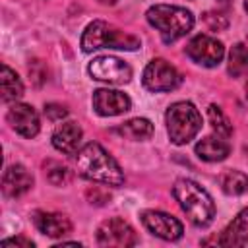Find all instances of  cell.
I'll return each instance as SVG.
<instances>
[{
	"label": "cell",
	"instance_id": "cell-26",
	"mask_svg": "<svg viewBox=\"0 0 248 248\" xmlns=\"http://www.w3.org/2000/svg\"><path fill=\"white\" fill-rule=\"evenodd\" d=\"M2 246H23V248H33V240L29 238H23V236H16V238H6L0 242Z\"/></svg>",
	"mask_w": 248,
	"mask_h": 248
},
{
	"label": "cell",
	"instance_id": "cell-22",
	"mask_svg": "<svg viewBox=\"0 0 248 248\" xmlns=\"http://www.w3.org/2000/svg\"><path fill=\"white\" fill-rule=\"evenodd\" d=\"M207 118H209L211 128L217 132V136L231 138V134H232V124H231V120L227 118V114H225L217 105H209V107H207Z\"/></svg>",
	"mask_w": 248,
	"mask_h": 248
},
{
	"label": "cell",
	"instance_id": "cell-18",
	"mask_svg": "<svg viewBox=\"0 0 248 248\" xmlns=\"http://www.w3.org/2000/svg\"><path fill=\"white\" fill-rule=\"evenodd\" d=\"M0 89H2V101L12 103L17 101L23 95V83L19 76L6 64H2V74H0Z\"/></svg>",
	"mask_w": 248,
	"mask_h": 248
},
{
	"label": "cell",
	"instance_id": "cell-27",
	"mask_svg": "<svg viewBox=\"0 0 248 248\" xmlns=\"http://www.w3.org/2000/svg\"><path fill=\"white\" fill-rule=\"evenodd\" d=\"M99 2H101V4H105V6H114L118 0H99Z\"/></svg>",
	"mask_w": 248,
	"mask_h": 248
},
{
	"label": "cell",
	"instance_id": "cell-11",
	"mask_svg": "<svg viewBox=\"0 0 248 248\" xmlns=\"http://www.w3.org/2000/svg\"><path fill=\"white\" fill-rule=\"evenodd\" d=\"M10 126L23 138H35L39 134L41 122H39V114L31 105L25 103H14L6 114Z\"/></svg>",
	"mask_w": 248,
	"mask_h": 248
},
{
	"label": "cell",
	"instance_id": "cell-13",
	"mask_svg": "<svg viewBox=\"0 0 248 248\" xmlns=\"http://www.w3.org/2000/svg\"><path fill=\"white\" fill-rule=\"evenodd\" d=\"M33 186V174L23 165H12L4 170L2 192L8 198H19Z\"/></svg>",
	"mask_w": 248,
	"mask_h": 248
},
{
	"label": "cell",
	"instance_id": "cell-21",
	"mask_svg": "<svg viewBox=\"0 0 248 248\" xmlns=\"http://www.w3.org/2000/svg\"><path fill=\"white\" fill-rule=\"evenodd\" d=\"M229 74L232 78H240L248 72V46L242 45V43H236L232 48H231V54H229Z\"/></svg>",
	"mask_w": 248,
	"mask_h": 248
},
{
	"label": "cell",
	"instance_id": "cell-3",
	"mask_svg": "<svg viewBox=\"0 0 248 248\" xmlns=\"http://www.w3.org/2000/svg\"><path fill=\"white\" fill-rule=\"evenodd\" d=\"M145 17H147L149 25H153L159 31L163 43H167V45L178 41L180 37L190 33V29L194 27L192 12L186 8H180V6L155 4L147 10Z\"/></svg>",
	"mask_w": 248,
	"mask_h": 248
},
{
	"label": "cell",
	"instance_id": "cell-15",
	"mask_svg": "<svg viewBox=\"0 0 248 248\" xmlns=\"http://www.w3.org/2000/svg\"><path fill=\"white\" fill-rule=\"evenodd\" d=\"M217 244L221 246H248V207H244L221 232Z\"/></svg>",
	"mask_w": 248,
	"mask_h": 248
},
{
	"label": "cell",
	"instance_id": "cell-14",
	"mask_svg": "<svg viewBox=\"0 0 248 248\" xmlns=\"http://www.w3.org/2000/svg\"><path fill=\"white\" fill-rule=\"evenodd\" d=\"M33 223L39 229V232L50 236V238H60L66 236L72 231V223L66 215L62 213H52V211H35L33 213Z\"/></svg>",
	"mask_w": 248,
	"mask_h": 248
},
{
	"label": "cell",
	"instance_id": "cell-17",
	"mask_svg": "<svg viewBox=\"0 0 248 248\" xmlns=\"http://www.w3.org/2000/svg\"><path fill=\"white\" fill-rule=\"evenodd\" d=\"M229 153H231V143L223 136H207L196 143V155L207 163L223 161Z\"/></svg>",
	"mask_w": 248,
	"mask_h": 248
},
{
	"label": "cell",
	"instance_id": "cell-23",
	"mask_svg": "<svg viewBox=\"0 0 248 248\" xmlns=\"http://www.w3.org/2000/svg\"><path fill=\"white\" fill-rule=\"evenodd\" d=\"M45 169H46L45 174H46V178H48L50 184H54V186H62V184L70 182V170H68L66 167H62L60 163L48 161V163H45Z\"/></svg>",
	"mask_w": 248,
	"mask_h": 248
},
{
	"label": "cell",
	"instance_id": "cell-28",
	"mask_svg": "<svg viewBox=\"0 0 248 248\" xmlns=\"http://www.w3.org/2000/svg\"><path fill=\"white\" fill-rule=\"evenodd\" d=\"M244 89H246V99H248V79H246V85H244Z\"/></svg>",
	"mask_w": 248,
	"mask_h": 248
},
{
	"label": "cell",
	"instance_id": "cell-6",
	"mask_svg": "<svg viewBox=\"0 0 248 248\" xmlns=\"http://www.w3.org/2000/svg\"><path fill=\"white\" fill-rule=\"evenodd\" d=\"M89 76L97 81H107L112 85H124L132 79V68L116 56H97L89 62Z\"/></svg>",
	"mask_w": 248,
	"mask_h": 248
},
{
	"label": "cell",
	"instance_id": "cell-12",
	"mask_svg": "<svg viewBox=\"0 0 248 248\" xmlns=\"http://www.w3.org/2000/svg\"><path fill=\"white\" fill-rule=\"evenodd\" d=\"M132 101L126 93L116 89H97L93 93V108L101 116H116L130 110Z\"/></svg>",
	"mask_w": 248,
	"mask_h": 248
},
{
	"label": "cell",
	"instance_id": "cell-2",
	"mask_svg": "<svg viewBox=\"0 0 248 248\" xmlns=\"http://www.w3.org/2000/svg\"><path fill=\"white\" fill-rule=\"evenodd\" d=\"M172 196L180 209L196 227H207L215 217V203L211 196L194 180L178 178L172 186Z\"/></svg>",
	"mask_w": 248,
	"mask_h": 248
},
{
	"label": "cell",
	"instance_id": "cell-19",
	"mask_svg": "<svg viewBox=\"0 0 248 248\" xmlns=\"http://www.w3.org/2000/svg\"><path fill=\"white\" fill-rule=\"evenodd\" d=\"M116 132L120 136H124L126 140H132V141H143L147 138H151L153 134V124L147 120V118H130L126 120L124 124H120L116 128Z\"/></svg>",
	"mask_w": 248,
	"mask_h": 248
},
{
	"label": "cell",
	"instance_id": "cell-16",
	"mask_svg": "<svg viewBox=\"0 0 248 248\" xmlns=\"http://www.w3.org/2000/svg\"><path fill=\"white\" fill-rule=\"evenodd\" d=\"M81 136H83V132H81L78 122H72V120L70 122H62L52 134V145L58 151L66 153V155H74L78 151Z\"/></svg>",
	"mask_w": 248,
	"mask_h": 248
},
{
	"label": "cell",
	"instance_id": "cell-25",
	"mask_svg": "<svg viewBox=\"0 0 248 248\" xmlns=\"http://www.w3.org/2000/svg\"><path fill=\"white\" fill-rule=\"evenodd\" d=\"M66 114H68V110H66V107H62V105L50 103V105L45 107V116L50 118V120H62Z\"/></svg>",
	"mask_w": 248,
	"mask_h": 248
},
{
	"label": "cell",
	"instance_id": "cell-1",
	"mask_svg": "<svg viewBox=\"0 0 248 248\" xmlns=\"http://www.w3.org/2000/svg\"><path fill=\"white\" fill-rule=\"evenodd\" d=\"M76 169L83 178L93 180V182H101V184L114 186V188L124 184V174L118 163L108 155V151L103 145L95 141L83 145L78 151Z\"/></svg>",
	"mask_w": 248,
	"mask_h": 248
},
{
	"label": "cell",
	"instance_id": "cell-7",
	"mask_svg": "<svg viewBox=\"0 0 248 248\" xmlns=\"http://www.w3.org/2000/svg\"><path fill=\"white\" fill-rule=\"evenodd\" d=\"M143 85L153 93L172 91L180 85V74L163 58H153L143 70Z\"/></svg>",
	"mask_w": 248,
	"mask_h": 248
},
{
	"label": "cell",
	"instance_id": "cell-24",
	"mask_svg": "<svg viewBox=\"0 0 248 248\" xmlns=\"http://www.w3.org/2000/svg\"><path fill=\"white\" fill-rule=\"evenodd\" d=\"M203 21L211 27V29H225L227 27V23H229V19H227V16L225 14H221V12H207L205 16H203Z\"/></svg>",
	"mask_w": 248,
	"mask_h": 248
},
{
	"label": "cell",
	"instance_id": "cell-29",
	"mask_svg": "<svg viewBox=\"0 0 248 248\" xmlns=\"http://www.w3.org/2000/svg\"><path fill=\"white\" fill-rule=\"evenodd\" d=\"M244 10H246V12H248V0H246V2H244Z\"/></svg>",
	"mask_w": 248,
	"mask_h": 248
},
{
	"label": "cell",
	"instance_id": "cell-20",
	"mask_svg": "<svg viewBox=\"0 0 248 248\" xmlns=\"http://www.w3.org/2000/svg\"><path fill=\"white\" fill-rule=\"evenodd\" d=\"M221 188L229 196H240L248 192V174L242 170H227L221 176Z\"/></svg>",
	"mask_w": 248,
	"mask_h": 248
},
{
	"label": "cell",
	"instance_id": "cell-4",
	"mask_svg": "<svg viewBox=\"0 0 248 248\" xmlns=\"http://www.w3.org/2000/svg\"><path fill=\"white\" fill-rule=\"evenodd\" d=\"M140 39L120 31L118 27L103 21V19H95L91 21L83 35H81V48L83 52H93L97 48H120V50H136L140 48Z\"/></svg>",
	"mask_w": 248,
	"mask_h": 248
},
{
	"label": "cell",
	"instance_id": "cell-5",
	"mask_svg": "<svg viewBox=\"0 0 248 248\" xmlns=\"http://www.w3.org/2000/svg\"><path fill=\"white\" fill-rule=\"evenodd\" d=\"M165 122H167L169 138L176 145L188 143L202 130V116H200L198 108L192 103H188V101L172 103L167 108Z\"/></svg>",
	"mask_w": 248,
	"mask_h": 248
},
{
	"label": "cell",
	"instance_id": "cell-10",
	"mask_svg": "<svg viewBox=\"0 0 248 248\" xmlns=\"http://www.w3.org/2000/svg\"><path fill=\"white\" fill-rule=\"evenodd\" d=\"M141 221H143L145 229L151 234H155V236H159L163 240H178L182 236V232H184L182 223L176 217H172L169 213H163V211H155V209L143 211L141 213Z\"/></svg>",
	"mask_w": 248,
	"mask_h": 248
},
{
	"label": "cell",
	"instance_id": "cell-8",
	"mask_svg": "<svg viewBox=\"0 0 248 248\" xmlns=\"http://www.w3.org/2000/svg\"><path fill=\"white\" fill-rule=\"evenodd\" d=\"M97 242L101 246H118V248H128L138 244L136 231L120 217H110L103 221L97 229Z\"/></svg>",
	"mask_w": 248,
	"mask_h": 248
},
{
	"label": "cell",
	"instance_id": "cell-9",
	"mask_svg": "<svg viewBox=\"0 0 248 248\" xmlns=\"http://www.w3.org/2000/svg\"><path fill=\"white\" fill-rule=\"evenodd\" d=\"M186 54L196 64L205 66V68H213V66H219V62L223 60L225 46L221 41H217L209 35H196L186 45Z\"/></svg>",
	"mask_w": 248,
	"mask_h": 248
}]
</instances>
